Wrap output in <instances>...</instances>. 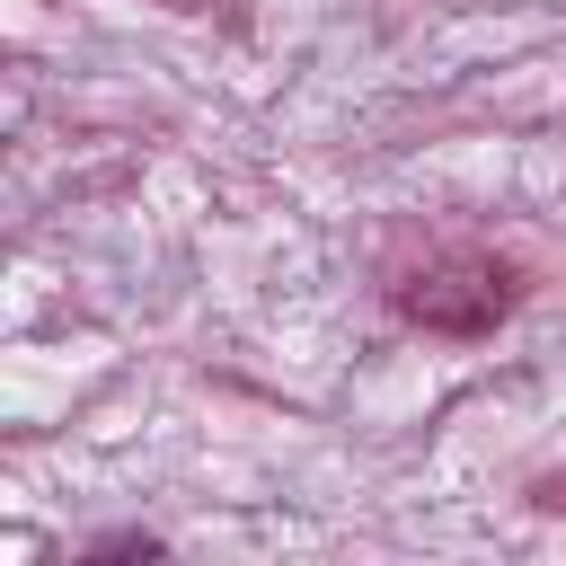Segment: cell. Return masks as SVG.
Wrapping results in <instances>:
<instances>
[{
	"mask_svg": "<svg viewBox=\"0 0 566 566\" xmlns=\"http://www.w3.org/2000/svg\"><path fill=\"white\" fill-rule=\"evenodd\" d=\"M398 310L407 318H424V327H486V318H504L513 310V283H504V265H451V274H416L407 292H398Z\"/></svg>",
	"mask_w": 566,
	"mask_h": 566,
	"instance_id": "obj_1",
	"label": "cell"
}]
</instances>
